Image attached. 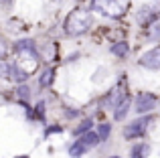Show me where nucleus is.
<instances>
[{
	"instance_id": "nucleus-1",
	"label": "nucleus",
	"mask_w": 160,
	"mask_h": 158,
	"mask_svg": "<svg viewBox=\"0 0 160 158\" xmlns=\"http://www.w3.org/2000/svg\"><path fill=\"white\" fill-rule=\"evenodd\" d=\"M91 24H93V16H91L89 10H85V8H73L67 14L63 28H65V32L69 37H79V35L89 31Z\"/></svg>"
},
{
	"instance_id": "nucleus-2",
	"label": "nucleus",
	"mask_w": 160,
	"mask_h": 158,
	"mask_svg": "<svg viewBox=\"0 0 160 158\" xmlns=\"http://www.w3.org/2000/svg\"><path fill=\"white\" fill-rule=\"evenodd\" d=\"M14 49H16V55H18L16 57V59H18L16 65H20L27 73H35V69L39 67V53H37V49H35V41L32 39L16 41Z\"/></svg>"
},
{
	"instance_id": "nucleus-3",
	"label": "nucleus",
	"mask_w": 160,
	"mask_h": 158,
	"mask_svg": "<svg viewBox=\"0 0 160 158\" xmlns=\"http://www.w3.org/2000/svg\"><path fill=\"white\" fill-rule=\"evenodd\" d=\"M93 8L102 10L109 18H120L128 12L130 0H93Z\"/></svg>"
},
{
	"instance_id": "nucleus-4",
	"label": "nucleus",
	"mask_w": 160,
	"mask_h": 158,
	"mask_svg": "<svg viewBox=\"0 0 160 158\" xmlns=\"http://www.w3.org/2000/svg\"><path fill=\"white\" fill-rule=\"evenodd\" d=\"M150 122H152V118H140V120H136V122L128 124V126L124 128V138H126V140L142 138V136H144V132L148 130Z\"/></svg>"
},
{
	"instance_id": "nucleus-5",
	"label": "nucleus",
	"mask_w": 160,
	"mask_h": 158,
	"mask_svg": "<svg viewBox=\"0 0 160 158\" xmlns=\"http://www.w3.org/2000/svg\"><path fill=\"white\" fill-rule=\"evenodd\" d=\"M156 103H158L156 95H152V93H140L136 97V111H138V114L152 111L154 107H156Z\"/></svg>"
},
{
	"instance_id": "nucleus-6",
	"label": "nucleus",
	"mask_w": 160,
	"mask_h": 158,
	"mask_svg": "<svg viewBox=\"0 0 160 158\" xmlns=\"http://www.w3.org/2000/svg\"><path fill=\"white\" fill-rule=\"evenodd\" d=\"M140 65L146 69H160V47H154L150 51H146L140 57Z\"/></svg>"
},
{
	"instance_id": "nucleus-7",
	"label": "nucleus",
	"mask_w": 160,
	"mask_h": 158,
	"mask_svg": "<svg viewBox=\"0 0 160 158\" xmlns=\"http://www.w3.org/2000/svg\"><path fill=\"white\" fill-rule=\"evenodd\" d=\"M156 6H158V4H150V6L146 4V6H142L140 10H138V16H136V18H138V22H140L142 27H148L150 22H154L156 12H158Z\"/></svg>"
},
{
	"instance_id": "nucleus-8",
	"label": "nucleus",
	"mask_w": 160,
	"mask_h": 158,
	"mask_svg": "<svg viewBox=\"0 0 160 158\" xmlns=\"http://www.w3.org/2000/svg\"><path fill=\"white\" fill-rule=\"evenodd\" d=\"M122 99H126V97H124V89H122V87H113V89L109 91V95H108L106 103H108L109 107H116L118 103L122 101Z\"/></svg>"
},
{
	"instance_id": "nucleus-9",
	"label": "nucleus",
	"mask_w": 160,
	"mask_h": 158,
	"mask_svg": "<svg viewBox=\"0 0 160 158\" xmlns=\"http://www.w3.org/2000/svg\"><path fill=\"white\" fill-rule=\"evenodd\" d=\"M28 75H31V73H27L22 67H20V65L10 67V79H12L14 83H24V81L28 79Z\"/></svg>"
},
{
	"instance_id": "nucleus-10",
	"label": "nucleus",
	"mask_w": 160,
	"mask_h": 158,
	"mask_svg": "<svg viewBox=\"0 0 160 158\" xmlns=\"http://www.w3.org/2000/svg\"><path fill=\"white\" fill-rule=\"evenodd\" d=\"M128 110H130V101H128V99H122V101L113 107V116H116V120H124L126 114H128Z\"/></svg>"
},
{
	"instance_id": "nucleus-11",
	"label": "nucleus",
	"mask_w": 160,
	"mask_h": 158,
	"mask_svg": "<svg viewBox=\"0 0 160 158\" xmlns=\"http://www.w3.org/2000/svg\"><path fill=\"white\" fill-rule=\"evenodd\" d=\"M128 51H130V45L126 43V41H120V43L112 45V53L116 57H120V59H124V57L128 55Z\"/></svg>"
},
{
	"instance_id": "nucleus-12",
	"label": "nucleus",
	"mask_w": 160,
	"mask_h": 158,
	"mask_svg": "<svg viewBox=\"0 0 160 158\" xmlns=\"http://www.w3.org/2000/svg\"><path fill=\"white\" fill-rule=\"evenodd\" d=\"M85 150H87V146L83 144V140H81V138H79L77 142H73V144L69 146V154H71V158H79Z\"/></svg>"
},
{
	"instance_id": "nucleus-13",
	"label": "nucleus",
	"mask_w": 160,
	"mask_h": 158,
	"mask_svg": "<svg viewBox=\"0 0 160 158\" xmlns=\"http://www.w3.org/2000/svg\"><path fill=\"white\" fill-rule=\"evenodd\" d=\"M150 154V146L148 144H136L132 148V158H146Z\"/></svg>"
},
{
	"instance_id": "nucleus-14",
	"label": "nucleus",
	"mask_w": 160,
	"mask_h": 158,
	"mask_svg": "<svg viewBox=\"0 0 160 158\" xmlns=\"http://www.w3.org/2000/svg\"><path fill=\"white\" fill-rule=\"evenodd\" d=\"M81 140H83V144H85L87 148H89V146H95V144H99V142H102V140H99V136L95 134V132H85Z\"/></svg>"
},
{
	"instance_id": "nucleus-15",
	"label": "nucleus",
	"mask_w": 160,
	"mask_h": 158,
	"mask_svg": "<svg viewBox=\"0 0 160 158\" xmlns=\"http://www.w3.org/2000/svg\"><path fill=\"white\" fill-rule=\"evenodd\" d=\"M148 37L152 41H160V20H154L148 24Z\"/></svg>"
},
{
	"instance_id": "nucleus-16",
	"label": "nucleus",
	"mask_w": 160,
	"mask_h": 158,
	"mask_svg": "<svg viewBox=\"0 0 160 158\" xmlns=\"http://www.w3.org/2000/svg\"><path fill=\"white\" fill-rule=\"evenodd\" d=\"M53 79H55V69H47V71L41 75V79H39L41 87H49L53 83Z\"/></svg>"
},
{
	"instance_id": "nucleus-17",
	"label": "nucleus",
	"mask_w": 160,
	"mask_h": 158,
	"mask_svg": "<svg viewBox=\"0 0 160 158\" xmlns=\"http://www.w3.org/2000/svg\"><path fill=\"white\" fill-rule=\"evenodd\" d=\"M109 132H112V126L106 122V124H99V128H98V136H99V140L102 142H106V140L109 138Z\"/></svg>"
},
{
	"instance_id": "nucleus-18",
	"label": "nucleus",
	"mask_w": 160,
	"mask_h": 158,
	"mask_svg": "<svg viewBox=\"0 0 160 158\" xmlns=\"http://www.w3.org/2000/svg\"><path fill=\"white\" fill-rule=\"evenodd\" d=\"M91 130V120H85L83 124H79L77 128H75V136H81V134H85V132H89Z\"/></svg>"
},
{
	"instance_id": "nucleus-19",
	"label": "nucleus",
	"mask_w": 160,
	"mask_h": 158,
	"mask_svg": "<svg viewBox=\"0 0 160 158\" xmlns=\"http://www.w3.org/2000/svg\"><path fill=\"white\" fill-rule=\"evenodd\" d=\"M6 77H10V65L8 63H0V79H6Z\"/></svg>"
},
{
	"instance_id": "nucleus-20",
	"label": "nucleus",
	"mask_w": 160,
	"mask_h": 158,
	"mask_svg": "<svg viewBox=\"0 0 160 158\" xmlns=\"http://www.w3.org/2000/svg\"><path fill=\"white\" fill-rule=\"evenodd\" d=\"M18 97L20 99H28V97H31V91H28L27 85H20L18 87Z\"/></svg>"
},
{
	"instance_id": "nucleus-21",
	"label": "nucleus",
	"mask_w": 160,
	"mask_h": 158,
	"mask_svg": "<svg viewBox=\"0 0 160 158\" xmlns=\"http://www.w3.org/2000/svg\"><path fill=\"white\" fill-rule=\"evenodd\" d=\"M37 111H39V116H43V114H45V103H43V101L37 103Z\"/></svg>"
},
{
	"instance_id": "nucleus-22",
	"label": "nucleus",
	"mask_w": 160,
	"mask_h": 158,
	"mask_svg": "<svg viewBox=\"0 0 160 158\" xmlns=\"http://www.w3.org/2000/svg\"><path fill=\"white\" fill-rule=\"evenodd\" d=\"M4 51H6V47H4V41L0 39V57H4Z\"/></svg>"
},
{
	"instance_id": "nucleus-23",
	"label": "nucleus",
	"mask_w": 160,
	"mask_h": 158,
	"mask_svg": "<svg viewBox=\"0 0 160 158\" xmlns=\"http://www.w3.org/2000/svg\"><path fill=\"white\" fill-rule=\"evenodd\" d=\"M109 158H122V156H109Z\"/></svg>"
}]
</instances>
